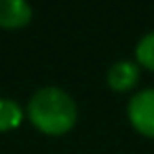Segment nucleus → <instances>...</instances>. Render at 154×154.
<instances>
[{"mask_svg":"<svg viewBox=\"0 0 154 154\" xmlns=\"http://www.w3.org/2000/svg\"><path fill=\"white\" fill-rule=\"evenodd\" d=\"M28 118L45 135L68 133L78 118L76 101L59 87H42L28 101Z\"/></svg>","mask_w":154,"mask_h":154,"instance_id":"f257e3e1","label":"nucleus"},{"mask_svg":"<svg viewBox=\"0 0 154 154\" xmlns=\"http://www.w3.org/2000/svg\"><path fill=\"white\" fill-rule=\"evenodd\" d=\"M131 125L146 137H154V89H141L127 106Z\"/></svg>","mask_w":154,"mask_h":154,"instance_id":"f03ea898","label":"nucleus"},{"mask_svg":"<svg viewBox=\"0 0 154 154\" xmlns=\"http://www.w3.org/2000/svg\"><path fill=\"white\" fill-rule=\"evenodd\" d=\"M32 7L23 0H0V28L17 30L32 21Z\"/></svg>","mask_w":154,"mask_h":154,"instance_id":"7ed1b4c3","label":"nucleus"},{"mask_svg":"<svg viewBox=\"0 0 154 154\" xmlns=\"http://www.w3.org/2000/svg\"><path fill=\"white\" fill-rule=\"evenodd\" d=\"M108 87L118 91V93H125V91H131L137 80H139V66L135 61H129V59H122V61H116L110 70H108Z\"/></svg>","mask_w":154,"mask_h":154,"instance_id":"20e7f679","label":"nucleus"},{"mask_svg":"<svg viewBox=\"0 0 154 154\" xmlns=\"http://www.w3.org/2000/svg\"><path fill=\"white\" fill-rule=\"evenodd\" d=\"M23 120L21 106L11 97H0V133L19 127Z\"/></svg>","mask_w":154,"mask_h":154,"instance_id":"39448f33","label":"nucleus"},{"mask_svg":"<svg viewBox=\"0 0 154 154\" xmlns=\"http://www.w3.org/2000/svg\"><path fill=\"white\" fill-rule=\"evenodd\" d=\"M135 57H137V66L154 72V32H148L135 49Z\"/></svg>","mask_w":154,"mask_h":154,"instance_id":"423d86ee","label":"nucleus"}]
</instances>
